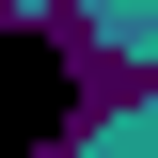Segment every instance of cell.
I'll return each mask as SVG.
<instances>
[{"label":"cell","instance_id":"cell-1","mask_svg":"<svg viewBox=\"0 0 158 158\" xmlns=\"http://www.w3.org/2000/svg\"><path fill=\"white\" fill-rule=\"evenodd\" d=\"M79 111H95V79H79V48L48 16H0V158H48Z\"/></svg>","mask_w":158,"mask_h":158}]
</instances>
